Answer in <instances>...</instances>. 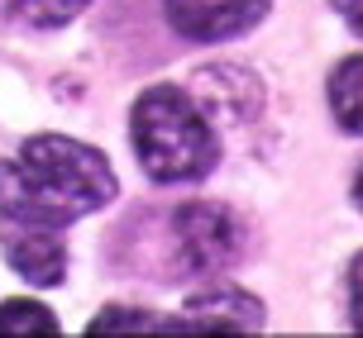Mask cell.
I'll return each instance as SVG.
<instances>
[{
    "instance_id": "6da1fadb",
    "label": "cell",
    "mask_w": 363,
    "mask_h": 338,
    "mask_svg": "<svg viewBox=\"0 0 363 338\" xmlns=\"http://www.w3.org/2000/svg\"><path fill=\"white\" fill-rule=\"evenodd\" d=\"M115 196V172L110 162L62 134H43L19 148L15 162L0 167V210L5 219H29L62 229L82 214L101 210Z\"/></svg>"
},
{
    "instance_id": "7a4b0ae2",
    "label": "cell",
    "mask_w": 363,
    "mask_h": 338,
    "mask_svg": "<svg viewBox=\"0 0 363 338\" xmlns=\"http://www.w3.org/2000/svg\"><path fill=\"white\" fill-rule=\"evenodd\" d=\"M134 153L153 181H201L216 167V134L186 91L153 86L134 105Z\"/></svg>"
},
{
    "instance_id": "3957f363",
    "label": "cell",
    "mask_w": 363,
    "mask_h": 338,
    "mask_svg": "<svg viewBox=\"0 0 363 338\" xmlns=\"http://www.w3.org/2000/svg\"><path fill=\"white\" fill-rule=\"evenodd\" d=\"M182 262L196 272H216L239 252V224L225 205H182L177 210Z\"/></svg>"
},
{
    "instance_id": "277c9868",
    "label": "cell",
    "mask_w": 363,
    "mask_h": 338,
    "mask_svg": "<svg viewBox=\"0 0 363 338\" xmlns=\"http://www.w3.org/2000/svg\"><path fill=\"white\" fill-rule=\"evenodd\" d=\"M0 243H5V257L10 267L34 286H57L62 272H67V248L57 229L48 224H29V219H0Z\"/></svg>"
},
{
    "instance_id": "5b68a950",
    "label": "cell",
    "mask_w": 363,
    "mask_h": 338,
    "mask_svg": "<svg viewBox=\"0 0 363 338\" xmlns=\"http://www.w3.org/2000/svg\"><path fill=\"white\" fill-rule=\"evenodd\" d=\"M163 5H167V19L177 24V34L201 38V43L244 34L268 10V0H163Z\"/></svg>"
},
{
    "instance_id": "8992f818",
    "label": "cell",
    "mask_w": 363,
    "mask_h": 338,
    "mask_svg": "<svg viewBox=\"0 0 363 338\" xmlns=\"http://www.w3.org/2000/svg\"><path fill=\"white\" fill-rule=\"evenodd\" d=\"M182 324H196V329H206V334H225V329L258 334V329H263V305H258L249 291L216 286V291H201V296H191V301H186Z\"/></svg>"
},
{
    "instance_id": "52a82bcc",
    "label": "cell",
    "mask_w": 363,
    "mask_h": 338,
    "mask_svg": "<svg viewBox=\"0 0 363 338\" xmlns=\"http://www.w3.org/2000/svg\"><path fill=\"white\" fill-rule=\"evenodd\" d=\"M330 110H335L340 129L363 134V57H345L330 71Z\"/></svg>"
},
{
    "instance_id": "ba28073f",
    "label": "cell",
    "mask_w": 363,
    "mask_h": 338,
    "mask_svg": "<svg viewBox=\"0 0 363 338\" xmlns=\"http://www.w3.org/2000/svg\"><path fill=\"white\" fill-rule=\"evenodd\" d=\"M0 334H57V320L38 301H10L0 305Z\"/></svg>"
},
{
    "instance_id": "9c48e42d",
    "label": "cell",
    "mask_w": 363,
    "mask_h": 338,
    "mask_svg": "<svg viewBox=\"0 0 363 338\" xmlns=\"http://www.w3.org/2000/svg\"><path fill=\"white\" fill-rule=\"evenodd\" d=\"M86 10V0H15V19L24 24H67Z\"/></svg>"
},
{
    "instance_id": "30bf717a",
    "label": "cell",
    "mask_w": 363,
    "mask_h": 338,
    "mask_svg": "<svg viewBox=\"0 0 363 338\" xmlns=\"http://www.w3.org/2000/svg\"><path fill=\"white\" fill-rule=\"evenodd\" d=\"M177 329L182 320H163V315H144V310H106V315H96L91 320V334H110V329Z\"/></svg>"
},
{
    "instance_id": "8fae6325",
    "label": "cell",
    "mask_w": 363,
    "mask_h": 338,
    "mask_svg": "<svg viewBox=\"0 0 363 338\" xmlns=\"http://www.w3.org/2000/svg\"><path fill=\"white\" fill-rule=\"evenodd\" d=\"M349 320L363 334V252L354 257V267H349Z\"/></svg>"
},
{
    "instance_id": "7c38bea8",
    "label": "cell",
    "mask_w": 363,
    "mask_h": 338,
    "mask_svg": "<svg viewBox=\"0 0 363 338\" xmlns=\"http://www.w3.org/2000/svg\"><path fill=\"white\" fill-rule=\"evenodd\" d=\"M330 5L349 19V29H354V34H363V0H330Z\"/></svg>"
},
{
    "instance_id": "4fadbf2b",
    "label": "cell",
    "mask_w": 363,
    "mask_h": 338,
    "mask_svg": "<svg viewBox=\"0 0 363 338\" xmlns=\"http://www.w3.org/2000/svg\"><path fill=\"white\" fill-rule=\"evenodd\" d=\"M354 205L363 210V172H359V181H354Z\"/></svg>"
}]
</instances>
